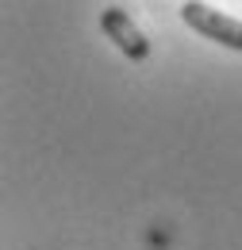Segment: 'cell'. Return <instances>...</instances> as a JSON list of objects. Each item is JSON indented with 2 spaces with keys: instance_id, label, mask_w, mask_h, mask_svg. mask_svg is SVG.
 Returning <instances> with one entry per match:
<instances>
[{
  "instance_id": "cell-1",
  "label": "cell",
  "mask_w": 242,
  "mask_h": 250,
  "mask_svg": "<svg viewBox=\"0 0 242 250\" xmlns=\"http://www.w3.org/2000/svg\"><path fill=\"white\" fill-rule=\"evenodd\" d=\"M181 20L192 31H200L204 39H215L219 46L242 50V20H235V16H223L219 8H208L200 0H188V4H181Z\"/></svg>"
},
{
  "instance_id": "cell-2",
  "label": "cell",
  "mask_w": 242,
  "mask_h": 250,
  "mask_svg": "<svg viewBox=\"0 0 242 250\" xmlns=\"http://www.w3.org/2000/svg\"><path fill=\"white\" fill-rule=\"evenodd\" d=\"M100 27L104 35L120 46L123 54L131 58V62H142L146 54H150V39L139 31L135 23H131V16L123 12V8H104V16H100Z\"/></svg>"
}]
</instances>
